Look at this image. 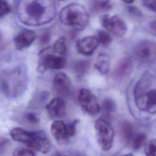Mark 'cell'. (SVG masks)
<instances>
[{
	"label": "cell",
	"instance_id": "6da1fadb",
	"mask_svg": "<svg viewBox=\"0 0 156 156\" xmlns=\"http://www.w3.org/2000/svg\"><path fill=\"white\" fill-rule=\"evenodd\" d=\"M21 5V19L29 25L49 23L56 15L55 5L52 0H25Z\"/></svg>",
	"mask_w": 156,
	"mask_h": 156
},
{
	"label": "cell",
	"instance_id": "7a4b0ae2",
	"mask_svg": "<svg viewBox=\"0 0 156 156\" xmlns=\"http://www.w3.org/2000/svg\"><path fill=\"white\" fill-rule=\"evenodd\" d=\"M135 102L138 109L156 113V75L145 72L133 90Z\"/></svg>",
	"mask_w": 156,
	"mask_h": 156
},
{
	"label": "cell",
	"instance_id": "3957f363",
	"mask_svg": "<svg viewBox=\"0 0 156 156\" xmlns=\"http://www.w3.org/2000/svg\"><path fill=\"white\" fill-rule=\"evenodd\" d=\"M27 84V73L21 68L6 69L0 74V88L9 98H15L23 94Z\"/></svg>",
	"mask_w": 156,
	"mask_h": 156
},
{
	"label": "cell",
	"instance_id": "277c9868",
	"mask_svg": "<svg viewBox=\"0 0 156 156\" xmlns=\"http://www.w3.org/2000/svg\"><path fill=\"white\" fill-rule=\"evenodd\" d=\"M59 20L65 26L82 30L89 22V15L84 6L73 2L62 8L59 13Z\"/></svg>",
	"mask_w": 156,
	"mask_h": 156
},
{
	"label": "cell",
	"instance_id": "5b68a950",
	"mask_svg": "<svg viewBox=\"0 0 156 156\" xmlns=\"http://www.w3.org/2000/svg\"><path fill=\"white\" fill-rule=\"evenodd\" d=\"M96 138L100 147L105 151L112 146L114 131L110 124L104 119H98L94 124Z\"/></svg>",
	"mask_w": 156,
	"mask_h": 156
},
{
	"label": "cell",
	"instance_id": "8992f818",
	"mask_svg": "<svg viewBox=\"0 0 156 156\" xmlns=\"http://www.w3.org/2000/svg\"><path fill=\"white\" fill-rule=\"evenodd\" d=\"M133 55L141 62L150 63L155 61L156 43L147 40L141 41L134 47Z\"/></svg>",
	"mask_w": 156,
	"mask_h": 156
},
{
	"label": "cell",
	"instance_id": "52a82bcc",
	"mask_svg": "<svg viewBox=\"0 0 156 156\" xmlns=\"http://www.w3.org/2000/svg\"><path fill=\"white\" fill-rule=\"evenodd\" d=\"M99 22L101 26L118 37L124 36L127 32L125 22L118 15H104L101 16Z\"/></svg>",
	"mask_w": 156,
	"mask_h": 156
},
{
	"label": "cell",
	"instance_id": "ba28073f",
	"mask_svg": "<svg viewBox=\"0 0 156 156\" xmlns=\"http://www.w3.org/2000/svg\"><path fill=\"white\" fill-rule=\"evenodd\" d=\"M51 48H47L40 52L39 56L41 60L40 71L48 68L60 69L65 66L66 61L63 57L51 53Z\"/></svg>",
	"mask_w": 156,
	"mask_h": 156
},
{
	"label": "cell",
	"instance_id": "9c48e42d",
	"mask_svg": "<svg viewBox=\"0 0 156 156\" xmlns=\"http://www.w3.org/2000/svg\"><path fill=\"white\" fill-rule=\"evenodd\" d=\"M78 100L82 108L90 115H96L100 112V107L94 94L89 90L82 88Z\"/></svg>",
	"mask_w": 156,
	"mask_h": 156
},
{
	"label": "cell",
	"instance_id": "30bf717a",
	"mask_svg": "<svg viewBox=\"0 0 156 156\" xmlns=\"http://www.w3.org/2000/svg\"><path fill=\"white\" fill-rule=\"evenodd\" d=\"M54 87L56 93L63 98H68L72 94L71 82L68 76L63 73H57L54 79Z\"/></svg>",
	"mask_w": 156,
	"mask_h": 156
},
{
	"label": "cell",
	"instance_id": "8fae6325",
	"mask_svg": "<svg viewBox=\"0 0 156 156\" xmlns=\"http://www.w3.org/2000/svg\"><path fill=\"white\" fill-rule=\"evenodd\" d=\"M40 131L31 132L23 128L16 127L10 131L12 138L18 142L25 143L28 147H30L39 136Z\"/></svg>",
	"mask_w": 156,
	"mask_h": 156
},
{
	"label": "cell",
	"instance_id": "7c38bea8",
	"mask_svg": "<svg viewBox=\"0 0 156 156\" xmlns=\"http://www.w3.org/2000/svg\"><path fill=\"white\" fill-rule=\"evenodd\" d=\"M133 62L130 58L126 57L121 58L114 68L113 75L118 80H123L127 78L132 72Z\"/></svg>",
	"mask_w": 156,
	"mask_h": 156
},
{
	"label": "cell",
	"instance_id": "4fadbf2b",
	"mask_svg": "<svg viewBox=\"0 0 156 156\" xmlns=\"http://www.w3.org/2000/svg\"><path fill=\"white\" fill-rule=\"evenodd\" d=\"M47 112L52 118H62L66 113L65 101L60 98L52 99L46 106Z\"/></svg>",
	"mask_w": 156,
	"mask_h": 156
},
{
	"label": "cell",
	"instance_id": "5bb4252c",
	"mask_svg": "<svg viewBox=\"0 0 156 156\" xmlns=\"http://www.w3.org/2000/svg\"><path fill=\"white\" fill-rule=\"evenodd\" d=\"M99 44L97 37L94 36L85 37L77 43V49L79 53L84 55H90L96 49Z\"/></svg>",
	"mask_w": 156,
	"mask_h": 156
},
{
	"label": "cell",
	"instance_id": "9a60e30c",
	"mask_svg": "<svg viewBox=\"0 0 156 156\" xmlns=\"http://www.w3.org/2000/svg\"><path fill=\"white\" fill-rule=\"evenodd\" d=\"M36 38L35 33L30 30H25L18 34L13 40L15 46L18 50H23L29 47Z\"/></svg>",
	"mask_w": 156,
	"mask_h": 156
},
{
	"label": "cell",
	"instance_id": "2e32d148",
	"mask_svg": "<svg viewBox=\"0 0 156 156\" xmlns=\"http://www.w3.org/2000/svg\"><path fill=\"white\" fill-rule=\"evenodd\" d=\"M51 132L53 137L59 142L64 141L68 138L66 125L60 120L54 121L52 123Z\"/></svg>",
	"mask_w": 156,
	"mask_h": 156
},
{
	"label": "cell",
	"instance_id": "e0dca14e",
	"mask_svg": "<svg viewBox=\"0 0 156 156\" xmlns=\"http://www.w3.org/2000/svg\"><path fill=\"white\" fill-rule=\"evenodd\" d=\"M94 66L102 74H107L110 68V57L108 55L104 53L99 54L96 58Z\"/></svg>",
	"mask_w": 156,
	"mask_h": 156
},
{
	"label": "cell",
	"instance_id": "ac0fdd59",
	"mask_svg": "<svg viewBox=\"0 0 156 156\" xmlns=\"http://www.w3.org/2000/svg\"><path fill=\"white\" fill-rule=\"evenodd\" d=\"M112 8L110 0H92L91 9L94 12H104Z\"/></svg>",
	"mask_w": 156,
	"mask_h": 156
},
{
	"label": "cell",
	"instance_id": "d6986e66",
	"mask_svg": "<svg viewBox=\"0 0 156 156\" xmlns=\"http://www.w3.org/2000/svg\"><path fill=\"white\" fill-rule=\"evenodd\" d=\"M122 138L127 142L132 140L135 136V131L133 126L128 122H124L121 127Z\"/></svg>",
	"mask_w": 156,
	"mask_h": 156
},
{
	"label": "cell",
	"instance_id": "ffe728a7",
	"mask_svg": "<svg viewBox=\"0 0 156 156\" xmlns=\"http://www.w3.org/2000/svg\"><path fill=\"white\" fill-rule=\"evenodd\" d=\"M52 50L54 53L60 56H63L66 52L65 39L63 37H59L54 43Z\"/></svg>",
	"mask_w": 156,
	"mask_h": 156
},
{
	"label": "cell",
	"instance_id": "44dd1931",
	"mask_svg": "<svg viewBox=\"0 0 156 156\" xmlns=\"http://www.w3.org/2000/svg\"><path fill=\"white\" fill-rule=\"evenodd\" d=\"M90 65L88 60H79L75 63L74 68L75 71L79 75L84 74L89 68Z\"/></svg>",
	"mask_w": 156,
	"mask_h": 156
},
{
	"label": "cell",
	"instance_id": "7402d4cb",
	"mask_svg": "<svg viewBox=\"0 0 156 156\" xmlns=\"http://www.w3.org/2000/svg\"><path fill=\"white\" fill-rule=\"evenodd\" d=\"M132 141L133 142L132 146L133 149L137 150L145 145L146 143V136L143 133H139L136 135H135Z\"/></svg>",
	"mask_w": 156,
	"mask_h": 156
},
{
	"label": "cell",
	"instance_id": "603a6c76",
	"mask_svg": "<svg viewBox=\"0 0 156 156\" xmlns=\"http://www.w3.org/2000/svg\"><path fill=\"white\" fill-rule=\"evenodd\" d=\"M144 153L146 156H156V138L152 139L145 144Z\"/></svg>",
	"mask_w": 156,
	"mask_h": 156
},
{
	"label": "cell",
	"instance_id": "cb8c5ba5",
	"mask_svg": "<svg viewBox=\"0 0 156 156\" xmlns=\"http://www.w3.org/2000/svg\"><path fill=\"white\" fill-rule=\"evenodd\" d=\"M98 39L99 43L104 46L108 45L112 41V38L110 35L107 32L104 30H99L98 34Z\"/></svg>",
	"mask_w": 156,
	"mask_h": 156
},
{
	"label": "cell",
	"instance_id": "d4e9b609",
	"mask_svg": "<svg viewBox=\"0 0 156 156\" xmlns=\"http://www.w3.org/2000/svg\"><path fill=\"white\" fill-rule=\"evenodd\" d=\"M102 110L106 113H112L115 110L116 104L111 99H105L102 104Z\"/></svg>",
	"mask_w": 156,
	"mask_h": 156
},
{
	"label": "cell",
	"instance_id": "484cf974",
	"mask_svg": "<svg viewBox=\"0 0 156 156\" xmlns=\"http://www.w3.org/2000/svg\"><path fill=\"white\" fill-rule=\"evenodd\" d=\"M13 156H37L31 150L23 147L15 148L13 152Z\"/></svg>",
	"mask_w": 156,
	"mask_h": 156
},
{
	"label": "cell",
	"instance_id": "4316f807",
	"mask_svg": "<svg viewBox=\"0 0 156 156\" xmlns=\"http://www.w3.org/2000/svg\"><path fill=\"white\" fill-rule=\"evenodd\" d=\"M10 10L11 8L9 4L4 0H0V18L7 15Z\"/></svg>",
	"mask_w": 156,
	"mask_h": 156
},
{
	"label": "cell",
	"instance_id": "83f0119b",
	"mask_svg": "<svg viewBox=\"0 0 156 156\" xmlns=\"http://www.w3.org/2000/svg\"><path fill=\"white\" fill-rule=\"evenodd\" d=\"M77 122V120H74L71 122H70L69 124L66 125L68 137L73 136V135H74L76 133V127Z\"/></svg>",
	"mask_w": 156,
	"mask_h": 156
},
{
	"label": "cell",
	"instance_id": "f1b7e54d",
	"mask_svg": "<svg viewBox=\"0 0 156 156\" xmlns=\"http://www.w3.org/2000/svg\"><path fill=\"white\" fill-rule=\"evenodd\" d=\"M26 119L32 124H37L40 121V118L38 116L32 112H29L26 115Z\"/></svg>",
	"mask_w": 156,
	"mask_h": 156
},
{
	"label": "cell",
	"instance_id": "f546056e",
	"mask_svg": "<svg viewBox=\"0 0 156 156\" xmlns=\"http://www.w3.org/2000/svg\"><path fill=\"white\" fill-rule=\"evenodd\" d=\"M143 1L148 9L156 13V0H143Z\"/></svg>",
	"mask_w": 156,
	"mask_h": 156
},
{
	"label": "cell",
	"instance_id": "4dcf8cb0",
	"mask_svg": "<svg viewBox=\"0 0 156 156\" xmlns=\"http://www.w3.org/2000/svg\"><path fill=\"white\" fill-rule=\"evenodd\" d=\"M129 11L130 12H131L132 14H134L135 15H136V16H139L140 15H141L140 11L138 9H136V7H130L129 8Z\"/></svg>",
	"mask_w": 156,
	"mask_h": 156
},
{
	"label": "cell",
	"instance_id": "1f68e13d",
	"mask_svg": "<svg viewBox=\"0 0 156 156\" xmlns=\"http://www.w3.org/2000/svg\"><path fill=\"white\" fill-rule=\"evenodd\" d=\"M49 38H50V36H49V34L48 33L47 34H44L43 35V36L41 37V42L43 43H46L47 42L49 41Z\"/></svg>",
	"mask_w": 156,
	"mask_h": 156
},
{
	"label": "cell",
	"instance_id": "d6a6232c",
	"mask_svg": "<svg viewBox=\"0 0 156 156\" xmlns=\"http://www.w3.org/2000/svg\"><path fill=\"white\" fill-rule=\"evenodd\" d=\"M151 30L155 36H156V21H154L151 23Z\"/></svg>",
	"mask_w": 156,
	"mask_h": 156
},
{
	"label": "cell",
	"instance_id": "836d02e7",
	"mask_svg": "<svg viewBox=\"0 0 156 156\" xmlns=\"http://www.w3.org/2000/svg\"><path fill=\"white\" fill-rule=\"evenodd\" d=\"M63 156H82L77 154H66Z\"/></svg>",
	"mask_w": 156,
	"mask_h": 156
},
{
	"label": "cell",
	"instance_id": "e575fe53",
	"mask_svg": "<svg viewBox=\"0 0 156 156\" xmlns=\"http://www.w3.org/2000/svg\"><path fill=\"white\" fill-rule=\"evenodd\" d=\"M124 2L127 3V4H131L135 0H122Z\"/></svg>",
	"mask_w": 156,
	"mask_h": 156
},
{
	"label": "cell",
	"instance_id": "d590c367",
	"mask_svg": "<svg viewBox=\"0 0 156 156\" xmlns=\"http://www.w3.org/2000/svg\"><path fill=\"white\" fill-rule=\"evenodd\" d=\"M123 156H134L132 154H131V153H129V154H126V155H123Z\"/></svg>",
	"mask_w": 156,
	"mask_h": 156
},
{
	"label": "cell",
	"instance_id": "8d00e7d4",
	"mask_svg": "<svg viewBox=\"0 0 156 156\" xmlns=\"http://www.w3.org/2000/svg\"><path fill=\"white\" fill-rule=\"evenodd\" d=\"M52 156H61V155L59 153H55L54 155H53Z\"/></svg>",
	"mask_w": 156,
	"mask_h": 156
},
{
	"label": "cell",
	"instance_id": "74e56055",
	"mask_svg": "<svg viewBox=\"0 0 156 156\" xmlns=\"http://www.w3.org/2000/svg\"><path fill=\"white\" fill-rule=\"evenodd\" d=\"M1 39H2V34H1V33L0 32V42H1Z\"/></svg>",
	"mask_w": 156,
	"mask_h": 156
},
{
	"label": "cell",
	"instance_id": "f35d334b",
	"mask_svg": "<svg viewBox=\"0 0 156 156\" xmlns=\"http://www.w3.org/2000/svg\"><path fill=\"white\" fill-rule=\"evenodd\" d=\"M60 1H65V0H60Z\"/></svg>",
	"mask_w": 156,
	"mask_h": 156
}]
</instances>
